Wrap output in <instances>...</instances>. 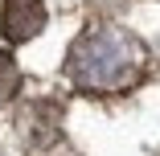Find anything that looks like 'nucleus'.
Listing matches in <instances>:
<instances>
[{
  "instance_id": "nucleus-1",
  "label": "nucleus",
  "mask_w": 160,
  "mask_h": 156,
  "mask_svg": "<svg viewBox=\"0 0 160 156\" xmlns=\"http://www.w3.org/2000/svg\"><path fill=\"white\" fill-rule=\"evenodd\" d=\"M144 66H148L144 41L119 25H99L90 33H82L66 58L70 78L86 90H127L140 82Z\"/></svg>"
},
{
  "instance_id": "nucleus-2",
  "label": "nucleus",
  "mask_w": 160,
  "mask_h": 156,
  "mask_svg": "<svg viewBox=\"0 0 160 156\" xmlns=\"http://www.w3.org/2000/svg\"><path fill=\"white\" fill-rule=\"evenodd\" d=\"M45 29V4L41 0H4L0 4V33L8 41H29Z\"/></svg>"
},
{
  "instance_id": "nucleus-3",
  "label": "nucleus",
  "mask_w": 160,
  "mask_h": 156,
  "mask_svg": "<svg viewBox=\"0 0 160 156\" xmlns=\"http://www.w3.org/2000/svg\"><path fill=\"white\" fill-rule=\"evenodd\" d=\"M17 86H21V70H17V58L8 49H0V103L12 99L17 95Z\"/></svg>"
}]
</instances>
